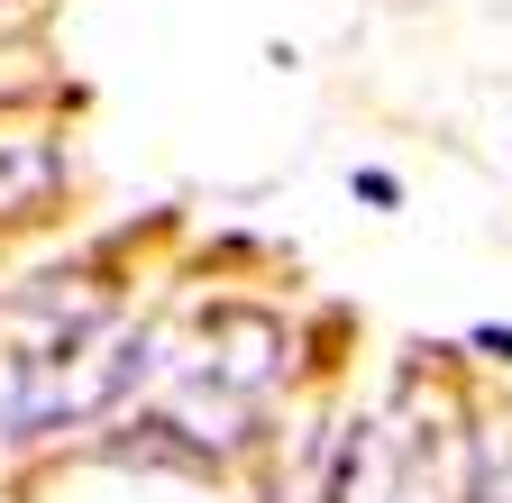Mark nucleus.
I'll list each match as a JSON object with an SVG mask.
<instances>
[{"label": "nucleus", "mask_w": 512, "mask_h": 503, "mask_svg": "<svg viewBox=\"0 0 512 503\" xmlns=\"http://www.w3.org/2000/svg\"><path fill=\"white\" fill-rule=\"evenodd\" d=\"M147 375V348L119 339V348H28V357H0V449L46 430H74L92 412H110L128 385Z\"/></svg>", "instance_id": "nucleus-1"}, {"label": "nucleus", "mask_w": 512, "mask_h": 503, "mask_svg": "<svg viewBox=\"0 0 512 503\" xmlns=\"http://www.w3.org/2000/svg\"><path fill=\"white\" fill-rule=\"evenodd\" d=\"M458 503H512V439H485L476 467H467V494Z\"/></svg>", "instance_id": "nucleus-2"}, {"label": "nucleus", "mask_w": 512, "mask_h": 503, "mask_svg": "<svg viewBox=\"0 0 512 503\" xmlns=\"http://www.w3.org/2000/svg\"><path fill=\"white\" fill-rule=\"evenodd\" d=\"M357 202H375V211H394V202H403V183H394V174H357Z\"/></svg>", "instance_id": "nucleus-3"}]
</instances>
